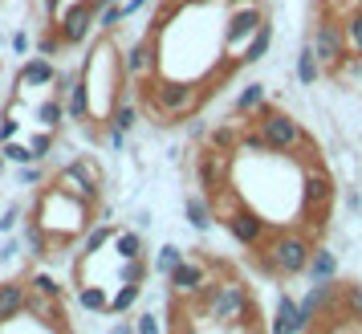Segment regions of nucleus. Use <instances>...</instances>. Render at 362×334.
<instances>
[{"label":"nucleus","instance_id":"2","mask_svg":"<svg viewBox=\"0 0 362 334\" xmlns=\"http://www.w3.org/2000/svg\"><path fill=\"white\" fill-rule=\"evenodd\" d=\"M273 334H305V318H301V301H293L289 294L277 298V326Z\"/></svg>","mask_w":362,"mask_h":334},{"label":"nucleus","instance_id":"7","mask_svg":"<svg viewBox=\"0 0 362 334\" xmlns=\"http://www.w3.org/2000/svg\"><path fill=\"white\" fill-rule=\"evenodd\" d=\"M180 261H183V249L163 245V249H159V257H155V273H159V277H171V269L180 265Z\"/></svg>","mask_w":362,"mask_h":334},{"label":"nucleus","instance_id":"6","mask_svg":"<svg viewBox=\"0 0 362 334\" xmlns=\"http://www.w3.org/2000/svg\"><path fill=\"white\" fill-rule=\"evenodd\" d=\"M305 273H313L317 282H329V277H334V257H329L326 249H313V257H310V265H305Z\"/></svg>","mask_w":362,"mask_h":334},{"label":"nucleus","instance_id":"10","mask_svg":"<svg viewBox=\"0 0 362 334\" xmlns=\"http://www.w3.org/2000/svg\"><path fill=\"white\" fill-rule=\"evenodd\" d=\"M110 334H139V330H134L131 322H115V330H110Z\"/></svg>","mask_w":362,"mask_h":334},{"label":"nucleus","instance_id":"4","mask_svg":"<svg viewBox=\"0 0 362 334\" xmlns=\"http://www.w3.org/2000/svg\"><path fill=\"white\" fill-rule=\"evenodd\" d=\"M326 69H322V62H317V53H313V45H305V50L297 53V82L313 86L317 78H322Z\"/></svg>","mask_w":362,"mask_h":334},{"label":"nucleus","instance_id":"8","mask_svg":"<svg viewBox=\"0 0 362 334\" xmlns=\"http://www.w3.org/2000/svg\"><path fill=\"white\" fill-rule=\"evenodd\" d=\"M139 334H163V326H159V314H139V326H134Z\"/></svg>","mask_w":362,"mask_h":334},{"label":"nucleus","instance_id":"5","mask_svg":"<svg viewBox=\"0 0 362 334\" xmlns=\"http://www.w3.org/2000/svg\"><path fill=\"white\" fill-rule=\"evenodd\" d=\"M139 294H143V285H118V294L110 298V306H106V314L118 318L122 310H131L134 301H139Z\"/></svg>","mask_w":362,"mask_h":334},{"label":"nucleus","instance_id":"11","mask_svg":"<svg viewBox=\"0 0 362 334\" xmlns=\"http://www.w3.org/2000/svg\"><path fill=\"white\" fill-rule=\"evenodd\" d=\"M0 175H4V159H0Z\"/></svg>","mask_w":362,"mask_h":334},{"label":"nucleus","instance_id":"1","mask_svg":"<svg viewBox=\"0 0 362 334\" xmlns=\"http://www.w3.org/2000/svg\"><path fill=\"white\" fill-rule=\"evenodd\" d=\"M313 53H317V62H322V69L326 74H342V66L350 62V45H346V29L338 17H329V13H322V21H317V29H313Z\"/></svg>","mask_w":362,"mask_h":334},{"label":"nucleus","instance_id":"3","mask_svg":"<svg viewBox=\"0 0 362 334\" xmlns=\"http://www.w3.org/2000/svg\"><path fill=\"white\" fill-rule=\"evenodd\" d=\"M212 220H216L212 200H208L204 192H196V196H187V224H196V229H208Z\"/></svg>","mask_w":362,"mask_h":334},{"label":"nucleus","instance_id":"9","mask_svg":"<svg viewBox=\"0 0 362 334\" xmlns=\"http://www.w3.org/2000/svg\"><path fill=\"white\" fill-rule=\"evenodd\" d=\"M41 180H45V171H41V167H21L17 171V184H41Z\"/></svg>","mask_w":362,"mask_h":334}]
</instances>
